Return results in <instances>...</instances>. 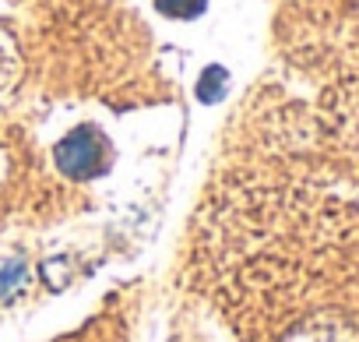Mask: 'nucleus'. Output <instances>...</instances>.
<instances>
[{
    "instance_id": "obj_1",
    "label": "nucleus",
    "mask_w": 359,
    "mask_h": 342,
    "mask_svg": "<svg viewBox=\"0 0 359 342\" xmlns=\"http://www.w3.org/2000/svg\"><path fill=\"white\" fill-rule=\"evenodd\" d=\"M57 166L67 177H92L102 166V141L95 131H74L57 145Z\"/></svg>"
},
{
    "instance_id": "obj_2",
    "label": "nucleus",
    "mask_w": 359,
    "mask_h": 342,
    "mask_svg": "<svg viewBox=\"0 0 359 342\" xmlns=\"http://www.w3.org/2000/svg\"><path fill=\"white\" fill-rule=\"evenodd\" d=\"M289 342H359V335L341 317H313L289 335Z\"/></svg>"
},
{
    "instance_id": "obj_3",
    "label": "nucleus",
    "mask_w": 359,
    "mask_h": 342,
    "mask_svg": "<svg viewBox=\"0 0 359 342\" xmlns=\"http://www.w3.org/2000/svg\"><path fill=\"white\" fill-rule=\"evenodd\" d=\"M158 11L169 18H194L205 11V0H158Z\"/></svg>"
},
{
    "instance_id": "obj_4",
    "label": "nucleus",
    "mask_w": 359,
    "mask_h": 342,
    "mask_svg": "<svg viewBox=\"0 0 359 342\" xmlns=\"http://www.w3.org/2000/svg\"><path fill=\"white\" fill-rule=\"evenodd\" d=\"M222 88H226V71H222V67H208V71L201 74V85H198L201 99H205V103H215V99L222 96Z\"/></svg>"
}]
</instances>
